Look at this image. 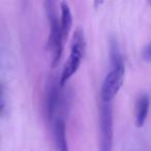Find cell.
<instances>
[{
  "label": "cell",
  "mask_w": 151,
  "mask_h": 151,
  "mask_svg": "<svg viewBox=\"0 0 151 151\" xmlns=\"http://www.w3.org/2000/svg\"><path fill=\"white\" fill-rule=\"evenodd\" d=\"M61 9V17H60V30L61 36L64 42H66L67 37H68L69 31L73 26V14H71L70 7L65 1H63L60 5Z\"/></svg>",
  "instance_id": "cell-8"
},
{
  "label": "cell",
  "mask_w": 151,
  "mask_h": 151,
  "mask_svg": "<svg viewBox=\"0 0 151 151\" xmlns=\"http://www.w3.org/2000/svg\"><path fill=\"white\" fill-rule=\"evenodd\" d=\"M85 51H86V40H85L84 32L81 28H78L75 30L73 37H71L70 54L67 60L65 61L63 70L60 76L59 85L61 87H64L69 81V79L78 71L82 63V59L85 55Z\"/></svg>",
  "instance_id": "cell-1"
},
{
  "label": "cell",
  "mask_w": 151,
  "mask_h": 151,
  "mask_svg": "<svg viewBox=\"0 0 151 151\" xmlns=\"http://www.w3.org/2000/svg\"><path fill=\"white\" fill-rule=\"evenodd\" d=\"M47 15L49 21V37H48V50L51 55V65L56 67L62 56L65 42L61 36L60 22L55 11L54 0H47Z\"/></svg>",
  "instance_id": "cell-2"
},
{
  "label": "cell",
  "mask_w": 151,
  "mask_h": 151,
  "mask_svg": "<svg viewBox=\"0 0 151 151\" xmlns=\"http://www.w3.org/2000/svg\"><path fill=\"white\" fill-rule=\"evenodd\" d=\"M99 110V149L110 151L113 148V107L111 101H101Z\"/></svg>",
  "instance_id": "cell-4"
},
{
  "label": "cell",
  "mask_w": 151,
  "mask_h": 151,
  "mask_svg": "<svg viewBox=\"0 0 151 151\" xmlns=\"http://www.w3.org/2000/svg\"><path fill=\"white\" fill-rule=\"evenodd\" d=\"M125 76L124 59L111 60V70L106 76L101 89V101H112L121 89Z\"/></svg>",
  "instance_id": "cell-3"
},
{
  "label": "cell",
  "mask_w": 151,
  "mask_h": 151,
  "mask_svg": "<svg viewBox=\"0 0 151 151\" xmlns=\"http://www.w3.org/2000/svg\"><path fill=\"white\" fill-rule=\"evenodd\" d=\"M142 58L147 63H150L151 61V46L150 44H147L145 48L142 50Z\"/></svg>",
  "instance_id": "cell-9"
},
{
  "label": "cell",
  "mask_w": 151,
  "mask_h": 151,
  "mask_svg": "<svg viewBox=\"0 0 151 151\" xmlns=\"http://www.w3.org/2000/svg\"><path fill=\"white\" fill-rule=\"evenodd\" d=\"M149 112V95L146 92L139 95L136 103V115L134 123L138 127H142L145 124Z\"/></svg>",
  "instance_id": "cell-7"
},
{
  "label": "cell",
  "mask_w": 151,
  "mask_h": 151,
  "mask_svg": "<svg viewBox=\"0 0 151 151\" xmlns=\"http://www.w3.org/2000/svg\"><path fill=\"white\" fill-rule=\"evenodd\" d=\"M53 134L56 148L61 151L68 150L65 134V121L62 117H55L53 119Z\"/></svg>",
  "instance_id": "cell-6"
},
{
  "label": "cell",
  "mask_w": 151,
  "mask_h": 151,
  "mask_svg": "<svg viewBox=\"0 0 151 151\" xmlns=\"http://www.w3.org/2000/svg\"><path fill=\"white\" fill-rule=\"evenodd\" d=\"M61 91L59 90V82H51L48 86V94H47V109H48L49 119L53 120L55 118L59 107L62 104Z\"/></svg>",
  "instance_id": "cell-5"
},
{
  "label": "cell",
  "mask_w": 151,
  "mask_h": 151,
  "mask_svg": "<svg viewBox=\"0 0 151 151\" xmlns=\"http://www.w3.org/2000/svg\"><path fill=\"white\" fill-rule=\"evenodd\" d=\"M5 111V97L2 85L0 84V115H3Z\"/></svg>",
  "instance_id": "cell-10"
},
{
  "label": "cell",
  "mask_w": 151,
  "mask_h": 151,
  "mask_svg": "<svg viewBox=\"0 0 151 151\" xmlns=\"http://www.w3.org/2000/svg\"><path fill=\"white\" fill-rule=\"evenodd\" d=\"M94 1V7L95 9H99V6H101V4L104 3V0H93Z\"/></svg>",
  "instance_id": "cell-11"
}]
</instances>
